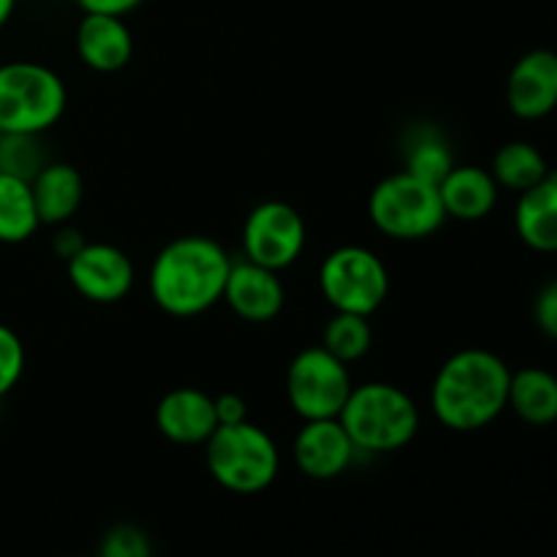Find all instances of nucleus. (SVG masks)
Segmentation results:
<instances>
[{"label":"nucleus","instance_id":"nucleus-26","mask_svg":"<svg viewBox=\"0 0 557 557\" xmlns=\"http://www.w3.org/2000/svg\"><path fill=\"white\" fill-rule=\"evenodd\" d=\"M25 373V346L11 326L0 324V397L9 395Z\"/></svg>","mask_w":557,"mask_h":557},{"label":"nucleus","instance_id":"nucleus-12","mask_svg":"<svg viewBox=\"0 0 557 557\" xmlns=\"http://www.w3.org/2000/svg\"><path fill=\"white\" fill-rule=\"evenodd\" d=\"M506 107L520 120H544L557 109V52L531 49L506 76Z\"/></svg>","mask_w":557,"mask_h":557},{"label":"nucleus","instance_id":"nucleus-23","mask_svg":"<svg viewBox=\"0 0 557 557\" xmlns=\"http://www.w3.org/2000/svg\"><path fill=\"white\" fill-rule=\"evenodd\" d=\"M321 346L341 362L354 364L373 348V326L368 315L337 313L326 321L321 332Z\"/></svg>","mask_w":557,"mask_h":557},{"label":"nucleus","instance_id":"nucleus-22","mask_svg":"<svg viewBox=\"0 0 557 557\" xmlns=\"http://www.w3.org/2000/svg\"><path fill=\"white\" fill-rule=\"evenodd\" d=\"M41 228L36 199L27 180L0 172V243L20 245Z\"/></svg>","mask_w":557,"mask_h":557},{"label":"nucleus","instance_id":"nucleus-15","mask_svg":"<svg viewBox=\"0 0 557 557\" xmlns=\"http://www.w3.org/2000/svg\"><path fill=\"white\" fill-rule=\"evenodd\" d=\"M76 54L96 74H117L134 58V33L125 16L85 14L76 25Z\"/></svg>","mask_w":557,"mask_h":557},{"label":"nucleus","instance_id":"nucleus-13","mask_svg":"<svg viewBox=\"0 0 557 557\" xmlns=\"http://www.w3.org/2000/svg\"><path fill=\"white\" fill-rule=\"evenodd\" d=\"M223 302L237 319L248 324L275 321L286 305V286L281 281V272L267 270L248 259H234L226 288H223Z\"/></svg>","mask_w":557,"mask_h":557},{"label":"nucleus","instance_id":"nucleus-5","mask_svg":"<svg viewBox=\"0 0 557 557\" xmlns=\"http://www.w3.org/2000/svg\"><path fill=\"white\" fill-rule=\"evenodd\" d=\"M69 109L63 76L36 60L0 65V134H47Z\"/></svg>","mask_w":557,"mask_h":557},{"label":"nucleus","instance_id":"nucleus-14","mask_svg":"<svg viewBox=\"0 0 557 557\" xmlns=\"http://www.w3.org/2000/svg\"><path fill=\"white\" fill-rule=\"evenodd\" d=\"M156 428L177 446H205L218 430L215 397L194 386L166 392L156 406Z\"/></svg>","mask_w":557,"mask_h":557},{"label":"nucleus","instance_id":"nucleus-28","mask_svg":"<svg viewBox=\"0 0 557 557\" xmlns=\"http://www.w3.org/2000/svg\"><path fill=\"white\" fill-rule=\"evenodd\" d=\"M215 417L218 424H239L248 422V403L234 392H223L215 397Z\"/></svg>","mask_w":557,"mask_h":557},{"label":"nucleus","instance_id":"nucleus-9","mask_svg":"<svg viewBox=\"0 0 557 557\" xmlns=\"http://www.w3.org/2000/svg\"><path fill=\"white\" fill-rule=\"evenodd\" d=\"M243 259L283 272L297 264L308 245L302 212L281 199L256 205L243 223Z\"/></svg>","mask_w":557,"mask_h":557},{"label":"nucleus","instance_id":"nucleus-32","mask_svg":"<svg viewBox=\"0 0 557 557\" xmlns=\"http://www.w3.org/2000/svg\"><path fill=\"white\" fill-rule=\"evenodd\" d=\"M74 557H98V555H74Z\"/></svg>","mask_w":557,"mask_h":557},{"label":"nucleus","instance_id":"nucleus-2","mask_svg":"<svg viewBox=\"0 0 557 557\" xmlns=\"http://www.w3.org/2000/svg\"><path fill=\"white\" fill-rule=\"evenodd\" d=\"M511 370L487 348L451 354L430 386V408L438 424L455 433H476L509 408Z\"/></svg>","mask_w":557,"mask_h":557},{"label":"nucleus","instance_id":"nucleus-24","mask_svg":"<svg viewBox=\"0 0 557 557\" xmlns=\"http://www.w3.org/2000/svg\"><path fill=\"white\" fill-rule=\"evenodd\" d=\"M49 163L41 136L36 134H0V172L30 183Z\"/></svg>","mask_w":557,"mask_h":557},{"label":"nucleus","instance_id":"nucleus-17","mask_svg":"<svg viewBox=\"0 0 557 557\" xmlns=\"http://www.w3.org/2000/svg\"><path fill=\"white\" fill-rule=\"evenodd\" d=\"M41 226H63L79 212L85 201V180L74 163L49 161L30 180Z\"/></svg>","mask_w":557,"mask_h":557},{"label":"nucleus","instance_id":"nucleus-18","mask_svg":"<svg viewBox=\"0 0 557 557\" xmlns=\"http://www.w3.org/2000/svg\"><path fill=\"white\" fill-rule=\"evenodd\" d=\"M517 237L536 253H557V172L522 190L515 207Z\"/></svg>","mask_w":557,"mask_h":557},{"label":"nucleus","instance_id":"nucleus-3","mask_svg":"<svg viewBox=\"0 0 557 557\" xmlns=\"http://www.w3.org/2000/svg\"><path fill=\"white\" fill-rule=\"evenodd\" d=\"M337 419L359 455H386L403 449L422 428L417 400L389 381L354 386Z\"/></svg>","mask_w":557,"mask_h":557},{"label":"nucleus","instance_id":"nucleus-8","mask_svg":"<svg viewBox=\"0 0 557 557\" xmlns=\"http://www.w3.org/2000/svg\"><path fill=\"white\" fill-rule=\"evenodd\" d=\"M354 389L348 364L332 357L324 346L302 348L288 362L286 397L302 422L337 419Z\"/></svg>","mask_w":557,"mask_h":557},{"label":"nucleus","instance_id":"nucleus-25","mask_svg":"<svg viewBox=\"0 0 557 557\" xmlns=\"http://www.w3.org/2000/svg\"><path fill=\"white\" fill-rule=\"evenodd\" d=\"M98 557H152V539L134 522H117L107 528L98 542Z\"/></svg>","mask_w":557,"mask_h":557},{"label":"nucleus","instance_id":"nucleus-20","mask_svg":"<svg viewBox=\"0 0 557 557\" xmlns=\"http://www.w3.org/2000/svg\"><path fill=\"white\" fill-rule=\"evenodd\" d=\"M455 166V152L449 139L435 125H419L408 131V141L403 147V172L438 185Z\"/></svg>","mask_w":557,"mask_h":557},{"label":"nucleus","instance_id":"nucleus-27","mask_svg":"<svg viewBox=\"0 0 557 557\" xmlns=\"http://www.w3.org/2000/svg\"><path fill=\"white\" fill-rule=\"evenodd\" d=\"M533 321H536V326L544 335L557 341V277L544 283L542 292L536 294V302H533Z\"/></svg>","mask_w":557,"mask_h":557},{"label":"nucleus","instance_id":"nucleus-31","mask_svg":"<svg viewBox=\"0 0 557 557\" xmlns=\"http://www.w3.org/2000/svg\"><path fill=\"white\" fill-rule=\"evenodd\" d=\"M14 5L16 0H0V30H3L5 22L11 20V14H14Z\"/></svg>","mask_w":557,"mask_h":557},{"label":"nucleus","instance_id":"nucleus-1","mask_svg":"<svg viewBox=\"0 0 557 557\" xmlns=\"http://www.w3.org/2000/svg\"><path fill=\"white\" fill-rule=\"evenodd\" d=\"M234 259L207 234H183L163 245L150 264V297L174 319H194L223 302Z\"/></svg>","mask_w":557,"mask_h":557},{"label":"nucleus","instance_id":"nucleus-10","mask_svg":"<svg viewBox=\"0 0 557 557\" xmlns=\"http://www.w3.org/2000/svg\"><path fill=\"white\" fill-rule=\"evenodd\" d=\"M65 267L76 294L96 305H114L134 292L136 267L117 245L85 243Z\"/></svg>","mask_w":557,"mask_h":557},{"label":"nucleus","instance_id":"nucleus-6","mask_svg":"<svg viewBox=\"0 0 557 557\" xmlns=\"http://www.w3.org/2000/svg\"><path fill=\"white\" fill-rule=\"evenodd\" d=\"M370 223L397 243L428 239L444 226L446 218L438 185L424 183L408 172H397L375 183L368 199Z\"/></svg>","mask_w":557,"mask_h":557},{"label":"nucleus","instance_id":"nucleus-4","mask_svg":"<svg viewBox=\"0 0 557 557\" xmlns=\"http://www.w3.org/2000/svg\"><path fill=\"white\" fill-rule=\"evenodd\" d=\"M205 460L212 479L234 495L264 493L281 473L275 438L253 422L218 424L205 444Z\"/></svg>","mask_w":557,"mask_h":557},{"label":"nucleus","instance_id":"nucleus-11","mask_svg":"<svg viewBox=\"0 0 557 557\" xmlns=\"http://www.w3.org/2000/svg\"><path fill=\"white\" fill-rule=\"evenodd\" d=\"M292 457L299 473L315 482L343 476L357 462L359 449L348 438L341 419H313L302 422L292 441Z\"/></svg>","mask_w":557,"mask_h":557},{"label":"nucleus","instance_id":"nucleus-19","mask_svg":"<svg viewBox=\"0 0 557 557\" xmlns=\"http://www.w3.org/2000/svg\"><path fill=\"white\" fill-rule=\"evenodd\" d=\"M509 408L533 428L557 422V375L544 368H522L511 373Z\"/></svg>","mask_w":557,"mask_h":557},{"label":"nucleus","instance_id":"nucleus-21","mask_svg":"<svg viewBox=\"0 0 557 557\" xmlns=\"http://www.w3.org/2000/svg\"><path fill=\"white\" fill-rule=\"evenodd\" d=\"M490 174L495 177L498 188L522 194V190L542 183L549 174V166L544 152L533 141L515 139L498 147V152L493 156V163H490Z\"/></svg>","mask_w":557,"mask_h":557},{"label":"nucleus","instance_id":"nucleus-30","mask_svg":"<svg viewBox=\"0 0 557 557\" xmlns=\"http://www.w3.org/2000/svg\"><path fill=\"white\" fill-rule=\"evenodd\" d=\"M85 243H87V239L82 237L79 228H71L69 223H63V226H58V232L52 234V250H54V256H58V259H63V261H69L71 256H74L76 250H79Z\"/></svg>","mask_w":557,"mask_h":557},{"label":"nucleus","instance_id":"nucleus-7","mask_svg":"<svg viewBox=\"0 0 557 557\" xmlns=\"http://www.w3.org/2000/svg\"><path fill=\"white\" fill-rule=\"evenodd\" d=\"M389 270L375 250L364 245H341L319 267V288L337 313L373 315L389 297Z\"/></svg>","mask_w":557,"mask_h":557},{"label":"nucleus","instance_id":"nucleus-16","mask_svg":"<svg viewBox=\"0 0 557 557\" xmlns=\"http://www.w3.org/2000/svg\"><path fill=\"white\" fill-rule=\"evenodd\" d=\"M441 201H444L446 218L455 221H484L498 205V183L490 169L473 166V163H455L451 172L438 183Z\"/></svg>","mask_w":557,"mask_h":557},{"label":"nucleus","instance_id":"nucleus-29","mask_svg":"<svg viewBox=\"0 0 557 557\" xmlns=\"http://www.w3.org/2000/svg\"><path fill=\"white\" fill-rule=\"evenodd\" d=\"M85 14H112V16H128L131 11L139 9L145 0H74Z\"/></svg>","mask_w":557,"mask_h":557}]
</instances>
